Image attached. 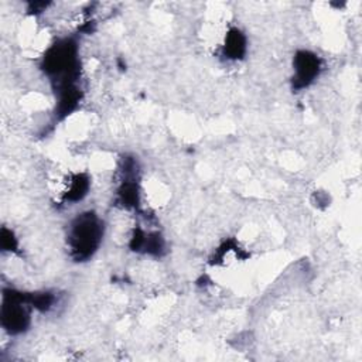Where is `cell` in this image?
Listing matches in <instances>:
<instances>
[{"mask_svg": "<svg viewBox=\"0 0 362 362\" xmlns=\"http://www.w3.org/2000/svg\"><path fill=\"white\" fill-rule=\"evenodd\" d=\"M296 74L297 81L301 82V85H307L318 74V59L303 52V55L296 59Z\"/></svg>", "mask_w": 362, "mask_h": 362, "instance_id": "obj_2", "label": "cell"}, {"mask_svg": "<svg viewBox=\"0 0 362 362\" xmlns=\"http://www.w3.org/2000/svg\"><path fill=\"white\" fill-rule=\"evenodd\" d=\"M102 238V226L96 216L85 214L74 221L69 230V246L78 256H89L98 247Z\"/></svg>", "mask_w": 362, "mask_h": 362, "instance_id": "obj_1", "label": "cell"}]
</instances>
